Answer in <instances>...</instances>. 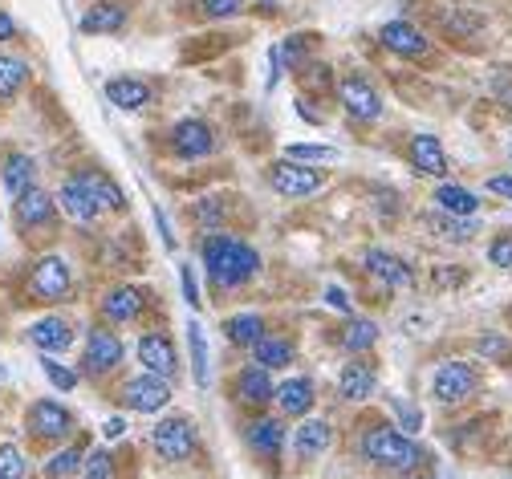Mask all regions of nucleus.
I'll use <instances>...</instances> for the list:
<instances>
[{"instance_id": "42", "label": "nucleus", "mask_w": 512, "mask_h": 479, "mask_svg": "<svg viewBox=\"0 0 512 479\" xmlns=\"http://www.w3.org/2000/svg\"><path fill=\"white\" fill-rule=\"evenodd\" d=\"M488 260H492L496 268H512V232H504V236H496V240H492Z\"/></svg>"}, {"instance_id": "37", "label": "nucleus", "mask_w": 512, "mask_h": 479, "mask_svg": "<svg viewBox=\"0 0 512 479\" xmlns=\"http://www.w3.org/2000/svg\"><path fill=\"white\" fill-rule=\"evenodd\" d=\"M0 479H29V463L13 443H0Z\"/></svg>"}, {"instance_id": "55", "label": "nucleus", "mask_w": 512, "mask_h": 479, "mask_svg": "<svg viewBox=\"0 0 512 479\" xmlns=\"http://www.w3.org/2000/svg\"><path fill=\"white\" fill-rule=\"evenodd\" d=\"M256 5H265V9H269V5H277V0H256Z\"/></svg>"}, {"instance_id": "24", "label": "nucleus", "mask_w": 512, "mask_h": 479, "mask_svg": "<svg viewBox=\"0 0 512 479\" xmlns=\"http://www.w3.org/2000/svg\"><path fill=\"white\" fill-rule=\"evenodd\" d=\"M126 29V5L118 0H94V9L82 17V33H122Z\"/></svg>"}, {"instance_id": "47", "label": "nucleus", "mask_w": 512, "mask_h": 479, "mask_svg": "<svg viewBox=\"0 0 512 479\" xmlns=\"http://www.w3.org/2000/svg\"><path fill=\"white\" fill-rule=\"evenodd\" d=\"M305 41H309V37H289V41H285V49H281V57L289 61V70H297V65L305 61Z\"/></svg>"}, {"instance_id": "29", "label": "nucleus", "mask_w": 512, "mask_h": 479, "mask_svg": "<svg viewBox=\"0 0 512 479\" xmlns=\"http://www.w3.org/2000/svg\"><path fill=\"white\" fill-rule=\"evenodd\" d=\"M252 354H256V366H265V370H277V366H289L293 358H297V350H293V341H281V337H261L252 346Z\"/></svg>"}, {"instance_id": "9", "label": "nucleus", "mask_w": 512, "mask_h": 479, "mask_svg": "<svg viewBox=\"0 0 512 479\" xmlns=\"http://www.w3.org/2000/svg\"><path fill=\"white\" fill-rule=\"evenodd\" d=\"M29 293L37 301H61L70 293V264L61 256H41L29 272Z\"/></svg>"}, {"instance_id": "46", "label": "nucleus", "mask_w": 512, "mask_h": 479, "mask_svg": "<svg viewBox=\"0 0 512 479\" xmlns=\"http://www.w3.org/2000/svg\"><path fill=\"white\" fill-rule=\"evenodd\" d=\"M443 25L452 29V33H464V37H468V33H476L480 21H476V17H464V9H452V13L443 17Z\"/></svg>"}, {"instance_id": "20", "label": "nucleus", "mask_w": 512, "mask_h": 479, "mask_svg": "<svg viewBox=\"0 0 512 479\" xmlns=\"http://www.w3.org/2000/svg\"><path fill=\"white\" fill-rule=\"evenodd\" d=\"M330 443H334V431H330L326 419H309V423H301V427L293 431V451H297V459H305V463L317 459V455H326Z\"/></svg>"}, {"instance_id": "18", "label": "nucleus", "mask_w": 512, "mask_h": 479, "mask_svg": "<svg viewBox=\"0 0 512 479\" xmlns=\"http://www.w3.org/2000/svg\"><path fill=\"white\" fill-rule=\"evenodd\" d=\"M29 341L41 354H61V350H70L74 329H70V321H61V317H41V321L29 325Z\"/></svg>"}, {"instance_id": "26", "label": "nucleus", "mask_w": 512, "mask_h": 479, "mask_svg": "<svg viewBox=\"0 0 512 479\" xmlns=\"http://www.w3.org/2000/svg\"><path fill=\"white\" fill-rule=\"evenodd\" d=\"M374 382H378L374 366L358 358V362H350V366L342 370L338 390H342V398H346V402H362V398H370V394H374Z\"/></svg>"}, {"instance_id": "22", "label": "nucleus", "mask_w": 512, "mask_h": 479, "mask_svg": "<svg viewBox=\"0 0 512 479\" xmlns=\"http://www.w3.org/2000/svg\"><path fill=\"white\" fill-rule=\"evenodd\" d=\"M74 179H78V187L98 203L102 212H122L126 208V199H122V191H118V183L110 175H102V171H78Z\"/></svg>"}, {"instance_id": "44", "label": "nucleus", "mask_w": 512, "mask_h": 479, "mask_svg": "<svg viewBox=\"0 0 512 479\" xmlns=\"http://www.w3.org/2000/svg\"><path fill=\"white\" fill-rule=\"evenodd\" d=\"M179 285H183L187 305L196 309V305H200V285H196V272H191V264H179Z\"/></svg>"}, {"instance_id": "51", "label": "nucleus", "mask_w": 512, "mask_h": 479, "mask_svg": "<svg viewBox=\"0 0 512 479\" xmlns=\"http://www.w3.org/2000/svg\"><path fill=\"white\" fill-rule=\"evenodd\" d=\"M155 224H159V236H163V244H167V248H175V236H171V224H167V216H163L159 208H155Z\"/></svg>"}, {"instance_id": "52", "label": "nucleus", "mask_w": 512, "mask_h": 479, "mask_svg": "<svg viewBox=\"0 0 512 479\" xmlns=\"http://www.w3.org/2000/svg\"><path fill=\"white\" fill-rule=\"evenodd\" d=\"M13 33H17V21H13L5 9H0V41H9Z\"/></svg>"}, {"instance_id": "25", "label": "nucleus", "mask_w": 512, "mask_h": 479, "mask_svg": "<svg viewBox=\"0 0 512 479\" xmlns=\"http://www.w3.org/2000/svg\"><path fill=\"white\" fill-rule=\"evenodd\" d=\"M277 406L285 410L289 419H301V415H309L313 410V382L309 378H289V382H281L277 386Z\"/></svg>"}, {"instance_id": "32", "label": "nucleus", "mask_w": 512, "mask_h": 479, "mask_svg": "<svg viewBox=\"0 0 512 479\" xmlns=\"http://www.w3.org/2000/svg\"><path fill=\"white\" fill-rule=\"evenodd\" d=\"M427 228L439 236V240H456V244H464V240H472L476 236V224H472V216H427Z\"/></svg>"}, {"instance_id": "2", "label": "nucleus", "mask_w": 512, "mask_h": 479, "mask_svg": "<svg viewBox=\"0 0 512 479\" xmlns=\"http://www.w3.org/2000/svg\"><path fill=\"white\" fill-rule=\"evenodd\" d=\"M358 447H362V459H366V463L387 467V471H411V467H419V459H423L419 443L407 439L399 427H387V423L370 427Z\"/></svg>"}, {"instance_id": "31", "label": "nucleus", "mask_w": 512, "mask_h": 479, "mask_svg": "<svg viewBox=\"0 0 512 479\" xmlns=\"http://www.w3.org/2000/svg\"><path fill=\"white\" fill-rule=\"evenodd\" d=\"M224 333L232 346H256V341L265 337V321L256 317V313H240V317H228L224 321Z\"/></svg>"}, {"instance_id": "23", "label": "nucleus", "mask_w": 512, "mask_h": 479, "mask_svg": "<svg viewBox=\"0 0 512 479\" xmlns=\"http://www.w3.org/2000/svg\"><path fill=\"white\" fill-rule=\"evenodd\" d=\"M57 203H61V212H66L70 220H78V224H94V220L102 216V208H98V203L78 187V179H66V183H61Z\"/></svg>"}, {"instance_id": "45", "label": "nucleus", "mask_w": 512, "mask_h": 479, "mask_svg": "<svg viewBox=\"0 0 512 479\" xmlns=\"http://www.w3.org/2000/svg\"><path fill=\"white\" fill-rule=\"evenodd\" d=\"M476 350H480L484 358H508V341L496 337V333H484V337L476 341Z\"/></svg>"}, {"instance_id": "41", "label": "nucleus", "mask_w": 512, "mask_h": 479, "mask_svg": "<svg viewBox=\"0 0 512 479\" xmlns=\"http://www.w3.org/2000/svg\"><path fill=\"white\" fill-rule=\"evenodd\" d=\"M82 479H110V455H106V451L86 455V463H82Z\"/></svg>"}, {"instance_id": "43", "label": "nucleus", "mask_w": 512, "mask_h": 479, "mask_svg": "<svg viewBox=\"0 0 512 479\" xmlns=\"http://www.w3.org/2000/svg\"><path fill=\"white\" fill-rule=\"evenodd\" d=\"M391 406L399 410V419H403V431H419V427H423V410H415V406H411L407 398H399V394H395V398H391Z\"/></svg>"}, {"instance_id": "14", "label": "nucleus", "mask_w": 512, "mask_h": 479, "mask_svg": "<svg viewBox=\"0 0 512 479\" xmlns=\"http://www.w3.org/2000/svg\"><path fill=\"white\" fill-rule=\"evenodd\" d=\"M232 394H236L240 406H265V402H273L277 386H273V378H269L265 366H256V362H252V366H244V370L236 374Z\"/></svg>"}, {"instance_id": "35", "label": "nucleus", "mask_w": 512, "mask_h": 479, "mask_svg": "<svg viewBox=\"0 0 512 479\" xmlns=\"http://www.w3.org/2000/svg\"><path fill=\"white\" fill-rule=\"evenodd\" d=\"M82 463H86V451H82V443H74V447L57 451V455L45 463V475H49V479H74V475L82 471Z\"/></svg>"}, {"instance_id": "8", "label": "nucleus", "mask_w": 512, "mask_h": 479, "mask_svg": "<svg viewBox=\"0 0 512 479\" xmlns=\"http://www.w3.org/2000/svg\"><path fill=\"white\" fill-rule=\"evenodd\" d=\"M476 386H480V374H476V366H468V362H443V366L435 370V378H431V394H435L439 402H447V406L472 398Z\"/></svg>"}, {"instance_id": "39", "label": "nucleus", "mask_w": 512, "mask_h": 479, "mask_svg": "<svg viewBox=\"0 0 512 479\" xmlns=\"http://www.w3.org/2000/svg\"><path fill=\"white\" fill-rule=\"evenodd\" d=\"M41 370H45V378H49L57 390H74V386H78V374H74L70 366L53 362V358H45V362H41Z\"/></svg>"}, {"instance_id": "28", "label": "nucleus", "mask_w": 512, "mask_h": 479, "mask_svg": "<svg viewBox=\"0 0 512 479\" xmlns=\"http://www.w3.org/2000/svg\"><path fill=\"white\" fill-rule=\"evenodd\" d=\"M435 203H439V212H447V216H476L480 212V199L468 187H456V183H443L435 191Z\"/></svg>"}, {"instance_id": "57", "label": "nucleus", "mask_w": 512, "mask_h": 479, "mask_svg": "<svg viewBox=\"0 0 512 479\" xmlns=\"http://www.w3.org/2000/svg\"><path fill=\"white\" fill-rule=\"evenodd\" d=\"M508 317H512V313H508Z\"/></svg>"}, {"instance_id": "3", "label": "nucleus", "mask_w": 512, "mask_h": 479, "mask_svg": "<svg viewBox=\"0 0 512 479\" xmlns=\"http://www.w3.org/2000/svg\"><path fill=\"white\" fill-rule=\"evenodd\" d=\"M171 155L183 159V163H196V159H208L216 151V130L204 122V118H183L171 126V139H167Z\"/></svg>"}, {"instance_id": "36", "label": "nucleus", "mask_w": 512, "mask_h": 479, "mask_svg": "<svg viewBox=\"0 0 512 479\" xmlns=\"http://www.w3.org/2000/svg\"><path fill=\"white\" fill-rule=\"evenodd\" d=\"M33 159L29 155H21V151H13L9 159H5V187L13 191V195H21L25 187H33Z\"/></svg>"}, {"instance_id": "34", "label": "nucleus", "mask_w": 512, "mask_h": 479, "mask_svg": "<svg viewBox=\"0 0 512 479\" xmlns=\"http://www.w3.org/2000/svg\"><path fill=\"white\" fill-rule=\"evenodd\" d=\"M29 82V65L21 57H0V102H13Z\"/></svg>"}, {"instance_id": "27", "label": "nucleus", "mask_w": 512, "mask_h": 479, "mask_svg": "<svg viewBox=\"0 0 512 479\" xmlns=\"http://www.w3.org/2000/svg\"><path fill=\"white\" fill-rule=\"evenodd\" d=\"M106 98L118 110H143L151 102V86L139 78H114V82H106Z\"/></svg>"}, {"instance_id": "48", "label": "nucleus", "mask_w": 512, "mask_h": 479, "mask_svg": "<svg viewBox=\"0 0 512 479\" xmlns=\"http://www.w3.org/2000/svg\"><path fill=\"white\" fill-rule=\"evenodd\" d=\"M488 191L512 199V175H492V179H488Z\"/></svg>"}, {"instance_id": "6", "label": "nucleus", "mask_w": 512, "mask_h": 479, "mask_svg": "<svg viewBox=\"0 0 512 479\" xmlns=\"http://www.w3.org/2000/svg\"><path fill=\"white\" fill-rule=\"evenodd\" d=\"M122 402L135 410V415H159L171 406V382L159 374H143L122 386Z\"/></svg>"}, {"instance_id": "49", "label": "nucleus", "mask_w": 512, "mask_h": 479, "mask_svg": "<svg viewBox=\"0 0 512 479\" xmlns=\"http://www.w3.org/2000/svg\"><path fill=\"white\" fill-rule=\"evenodd\" d=\"M326 301H330V305H334V309H342V313H354V305H350V301H346V293H342V289H338V285H330V289H326Z\"/></svg>"}, {"instance_id": "13", "label": "nucleus", "mask_w": 512, "mask_h": 479, "mask_svg": "<svg viewBox=\"0 0 512 479\" xmlns=\"http://www.w3.org/2000/svg\"><path fill=\"white\" fill-rule=\"evenodd\" d=\"M362 264H366L370 277H378L382 285H391V289H407V285H415L411 264H407V260H399V256H395V252H387V248H370Z\"/></svg>"}, {"instance_id": "40", "label": "nucleus", "mask_w": 512, "mask_h": 479, "mask_svg": "<svg viewBox=\"0 0 512 479\" xmlns=\"http://www.w3.org/2000/svg\"><path fill=\"white\" fill-rule=\"evenodd\" d=\"M244 0H200V13L208 21H224V17H236Z\"/></svg>"}, {"instance_id": "17", "label": "nucleus", "mask_w": 512, "mask_h": 479, "mask_svg": "<svg viewBox=\"0 0 512 479\" xmlns=\"http://www.w3.org/2000/svg\"><path fill=\"white\" fill-rule=\"evenodd\" d=\"M244 439H248V447H252L256 455L277 459V455H281V447H285V427H281V419L261 415V419H252V423L244 427Z\"/></svg>"}, {"instance_id": "21", "label": "nucleus", "mask_w": 512, "mask_h": 479, "mask_svg": "<svg viewBox=\"0 0 512 479\" xmlns=\"http://www.w3.org/2000/svg\"><path fill=\"white\" fill-rule=\"evenodd\" d=\"M411 163L419 175H431V179H443L447 175V155H443V143L435 139V134H415L411 139Z\"/></svg>"}, {"instance_id": "30", "label": "nucleus", "mask_w": 512, "mask_h": 479, "mask_svg": "<svg viewBox=\"0 0 512 479\" xmlns=\"http://www.w3.org/2000/svg\"><path fill=\"white\" fill-rule=\"evenodd\" d=\"M187 346H191V370H196V386L212 382V366H208V337L200 329V321H187Z\"/></svg>"}, {"instance_id": "10", "label": "nucleus", "mask_w": 512, "mask_h": 479, "mask_svg": "<svg viewBox=\"0 0 512 479\" xmlns=\"http://www.w3.org/2000/svg\"><path fill=\"white\" fill-rule=\"evenodd\" d=\"M25 427L33 431V439H66L74 431V419H70V410L53 402V398H41L29 406V419Z\"/></svg>"}, {"instance_id": "16", "label": "nucleus", "mask_w": 512, "mask_h": 479, "mask_svg": "<svg viewBox=\"0 0 512 479\" xmlns=\"http://www.w3.org/2000/svg\"><path fill=\"white\" fill-rule=\"evenodd\" d=\"M143 309H147V293L135 289V285H118V289H110V293L102 297V317H106V321H118V325L135 321Z\"/></svg>"}, {"instance_id": "53", "label": "nucleus", "mask_w": 512, "mask_h": 479, "mask_svg": "<svg viewBox=\"0 0 512 479\" xmlns=\"http://www.w3.org/2000/svg\"><path fill=\"white\" fill-rule=\"evenodd\" d=\"M216 216H220V208H216V203L208 199V203H204V208H200V220H208V224H212Z\"/></svg>"}, {"instance_id": "38", "label": "nucleus", "mask_w": 512, "mask_h": 479, "mask_svg": "<svg viewBox=\"0 0 512 479\" xmlns=\"http://www.w3.org/2000/svg\"><path fill=\"white\" fill-rule=\"evenodd\" d=\"M285 159H297V163H338V159H342V151H334V147H305V143H297V147H289V151H285Z\"/></svg>"}, {"instance_id": "54", "label": "nucleus", "mask_w": 512, "mask_h": 479, "mask_svg": "<svg viewBox=\"0 0 512 479\" xmlns=\"http://www.w3.org/2000/svg\"><path fill=\"white\" fill-rule=\"evenodd\" d=\"M407 479H427V475H419V471H415V467H411V471H407Z\"/></svg>"}, {"instance_id": "15", "label": "nucleus", "mask_w": 512, "mask_h": 479, "mask_svg": "<svg viewBox=\"0 0 512 479\" xmlns=\"http://www.w3.org/2000/svg\"><path fill=\"white\" fill-rule=\"evenodd\" d=\"M139 362L147 366V374H159V378H175L179 374V358H175V346L163 337V333H147L139 341Z\"/></svg>"}, {"instance_id": "50", "label": "nucleus", "mask_w": 512, "mask_h": 479, "mask_svg": "<svg viewBox=\"0 0 512 479\" xmlns=\"http://www.w3.org/2000/svg\"><path fill=\"white\" fill-rule=\"evenodd\" d=\"M126 431H131V427H126V419H110V423L102 427V435H106V439H122Z\"/></svg>"}, {"instance_id": "12", "label": "nucleus", "mask_w": 512, "mask_h": 479, "mask_svg": "<svg viewBox=\"0 0 512 479\" xmlns=\"http://www.w3.org/2000/svg\"><path fill=\"white\" fill-rule=\"evenodd\" d=\"M378 41L387 45L391 53L407 57V61H423V57H431V41H427V33L415 29L411 21H391V25H382Z\"/></svg>"}, {"instance_id": "1", "label": "nucleus", "mask_w": 512, "mask_h": 479, "mask_svg": "<svg viewBox=\"0 0 512 479\" xmlns=\"http://www.w3.org/2000/svg\"><path fill=\"white\" fill-rule=\"evenodd\" d=\"M204 268L212 285L224 293V289H240L244 281L256 277V268H261V256H256V248H248L244 240L228 236V232H212L204 240Z\"/></svg>"}, {"instance_id": "7", "label": "nucleus", "mask_w": 512, "mask_h": 479, "mask_svg": "<svg viewBox=\"0 0 512 479\" xmlns=\"http://www.w3.org/2000/svg\"><path fill=\"white\" fill-rule=\"evenodd\" d=\"M338 102L354 122H378L382 118V98L362 74H346L338 82Z\"/></svg>"}, {"instance_id": "19", "label": "nucleus", "mask_w": 512, "mask_h": 479, "mask_svg": "<svg viewBox=\"0 0 512 479\" xmlns=\"http://www.w3.org/2000/svg\"><path fill=\"white\" fill-rule=\"evenodd\" d=\"M53 212H57V203L41 187H25L17 195V220H21V228H45L53 220Z\"/></svg>"}, {"instance_id": "56", "label": "nucleus", "mask_w": 512, "mask_h": 479, "mask_svg": "<svg viewBox=\"0 0 512 479\" xmlns=\"http://www.w3.org/2000/svg\"><path fill=\"white\" fill-rule=\"evenodd\" d=\"M447 479H452V475H447Z\"/></svg>"}, {"instance_id": "11", "label": "nucleus", "mask_w": 512, "mask_h": 479, "mask_svg": "<svg viewBox=\"0 0 512 479\" xmlns=\"http://www.w3.org/2000/svg\"><path fill=\"white\" fill-rule=\"evenodd\" d=\"M118 362H122V341H118V333H110V329H90V333H86V358H82L86 374H90V378H102V374H110Z\"/></svg>"}, {"instance_id": "33", "label": "nucleus", "mask_w": 512, "mask_h": 479, "mask_svg": "<svg viewBox=\"0 0 512 479\" xmlns=\"http://www.w3.org/2000/svg\"><path fill=\"white\" fill-rule=\"evenodd\" d=\"M374 341H378V325H374V321H366V317H350V321H346V329H342V346H346L350 354H366V350H374Z\"/></svg>"}, {"instance_id": "5", "label": "nucleus", "mask_w": 512, "mask_h": 479, "mask_svg": "<svg viewBox=\"0 0 512 479\" xmlns=\"http://www.w3.org/2000/svg\"><path fill=\"white\" fill-rule=\"evenodd\" d=\"M326 183V175L317 171V167H305L297 159H281L269 167V187L277 195H289V199H301V195H313L317 187Z\"/></svg>"}, {"instance_id": "4", "label": "nucleus", "mask_w": 512, "mask_h": 479, "mask_svg": "<svg viewBox=\"0 0 512 479\" xmlns=\"http://www.w3.org/2000/svg\"><path fill=\"white\" fill-rule=\"evenodd\" d=\"M151 443H155V451H159L167 463H183V459H191V451H196V423L183 419V415L159 419Z\"/></svg>"}]
</instances>
